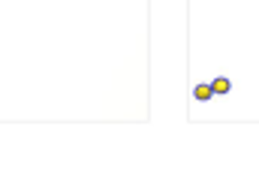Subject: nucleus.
<instances>
[{"mask_svg": "<svg viewBox=\"0 0 259 187\" xmlns=\"http://www.w3.org/2000/svg\"><path fill=\"white\" fill-rule=\"evenodd\" d=\"M193 97L199 100V103H205V100H211V97H214V88H211V84H196Z\"/></svg>", "mask_w": 259, "mask_h": 187, "instance_id": "nucleus-1", "label": "nucleus"}, {"mask_svg": "<svg viewBox=\"0 0 259 187\" xmlns=\"http://www.w3.org/2000/svg\"><path fill=\"white\" fill-rule=\"evenodd\" d=\"M211 88H214V94H229V88H232V84H229V79L217 76V79L211 82Z\"/></svg>", "mask_w": 259, "mask_h": 187, "instance_id": "nucleus-2", "label": "nucleus"}]
</instances>
